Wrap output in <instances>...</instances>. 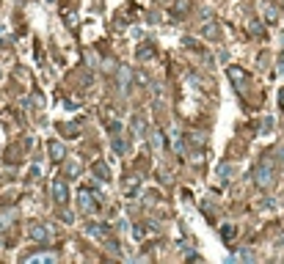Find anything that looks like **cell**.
Instances as JSON below:
<instances>
[{"label": "cell", "mask_w": 284, "mask_h": 264, "mask_svg": "<svg viewBox=\"0 0 284 264\" xmlns=\"http://www.w3.org/2000/svg\"><path fill=\"white\" fill-rule=\"evenodd\" d=\"M86 237H91V239H100V242H102L105 237H108V229H105L102 223H86Z\"/></svg>", "instance_id": "cell-7"}, {"label": "cell", "mask_w": 284, "mask_h": 264, "mask_svg": "<svg viewBox=\"0 0 284 264\" xmlns=\"http://www.w3.org/2000/svg\"><path fill=\"white\" fill-rule=\"evenodd\" d=\"M168 138H171V149L177 154H182V149H185V143H182V135L180 129H168Z\"/></svg>", "instance_id": "cell-13"}, {"label": "cell", "mask_w": 284, "mask_h": 264, "mask_svg": "<svg viewBox=\"0 0 284 264\" xmlns=\"http://www.w3.org/2000/svg\"><path fill=\"white\" fill-rule=\"evenodd\" d=\"M130 127H133V132H135V135H141V138L149 135V132H147V121L141 119V116H135V119L130 121Z\"/></svg>", "instance_id": "cell-15"}, {"label": "cell", "mask_w": 284, "mask_h": 264, "mask_svg": "<svg viewBox=\"0 0 284 264\" xmlns=\"http://www.w3.org/2000/svg\"><path fill=\"white\" fill-rule=\"evenodd\" d=\"M279 105H282V108H284V88H282V91H279Z\"/></svg>", "instance_id": "cell-26"}, {"label": "cell", "mask_w": 284, "mask_h": 264, "mask_svg": "<svg viewBox=\"0 0 284 264\" xmlns=\"http://www.w3.org/2000/svg\"><path fill=\"white\" fill-rule=\"evenodd\" d=\"M78 206H80V212H83V215H94L100 204L94 201L91 190H80V193H78Z\"/></svg>", "instance_id": "cell-5"}, {"label": "cell", "mask_w": 284, "mask_h": 264, "mask_svg": "<svg viewBox=\"0 0 284 264\" xmlns=\"http://www.w3.org/2000/svg\"><path fill=\"white\" fill-rule=\"evenodd\" d=\"M149 58H155V44L147 42L144 47H138V61H149Z\"/></svg>", "instance_id": "cell-16"}, {"label": "cell", "mask_w": 284, "mask_h": 264, "mask_svg": "<svg viewBox=\"0 0 284 264\" xmlns=\"http://www.w3.org/2000/svg\"><path fill=\"white\" fill-rule=\"evenodd\" d=\"M61 129H64V135H72V138H75V135H80V132H78V124H61Z\"/></svg>", "instance_id": "cell-19"}, {"label": "cell", "mask_w": 284, "mask_h": 264, "mask_svg": "<svg viewBox=\"0 0 284 264\" xmlns=\"http://www.w3.org/2000/svg\"><path fill=\"white\" fill-rule=\"evenodd\" d=\"M149 143H152L155 152H163L166 140H163V135H160V129H152V132H149Z\"/></svg>", "instance_id": "cell-14"}, {"label": "cell", "mask_w": 284, "mask_h": 264, "mask_svg": "<svg viewBox=\"0 0 284 264\" xmlns=\"http://www.w3.org/2000/svg\"><path fill=\"white\" fill-rule=\"evenodd\" d=\"M201 31H204L207 39H218V22L210 17V14H207V22H204V28H201Z\"/></svg>", "instance_id": "cell-12"}, {"label": "cell", "mask_w": 284, "mask_h": 264, "mask_svg": "<svg viewBox=\"0 0 284 264\" xmlns=\"http://www.w3.org/2000/svg\"><path fill=\"white\" fill-rule=\"evenodd\" d=\"M232 259H246V262H254V253H251V250H237Z\"/></svg>", "instance_id": "cell-22"}, {"label": "cell", "mask_w": 284, "mask_h": 264, "mask_svg": "<svg viewBox=\"0 0 284 264\" xmlns=\"http://www.w3.org/2000/svg\"><path fill=\"white\" fill-rule=\"evenodd\" d=\"M94 173H97V179L108 182V179H111V168H108V162H105V160H97L94 162Z\"/></svg>", "instance_id": "cell-11"}, {"label": "cell", "mask_w": 284, "mask_h": 264, "mask_svg": "<svg viewBox=\"0 0 284 264\" xmlns=\"http://www.w3.org/2000/svg\"><path fill=\"white\" fill-rule=\"evenodd\" d=\"M58 259V253L55 250H44V253H31L25 256V264H39V262H55Z\"/></svg>", "instance_id": "cell-8"}, {"label": "cell", "mask_w": 284, "mask_h": 264, "mask_svg": "<svg viewBox=\"0 0 284 264\" xmlns=\"http://www.w3.org/2000/svg\"><path fill=\"white\" fill-rule=\"evenodd\" d=\"M254 185H257L259 190H267L273 185V157H270V152L254 165Z\"/></svg>", "instance_id": "cell-1"}, {"label": "cell", "mask_w": 284, "mask_h": 264, "mask_svg": "<svg viewBox=\"0 0 284 264\" xmlns=\"http://www.w3.org/2000/svg\"><path fill=\"white\" fill-rule=\"evenodd\" d=\"M47 154H50L52 162H64L67 149H64V143H61V140H50V143H47Z\"/></svg>", "instance_id": "cell-6"}, {"label": "cell", "mask_w": 284, "mask_h": 264, "mask_svg": "<svg viewBox=\"0 0 284 264\" xmlns=\"http://www.w3.org/2000/svg\"><path fill=\"white\" fill-rule=\"evenodd\" d=\"M279 69L284 72V50H282V55H279Z\"/></svg>", "instance_id": "cell-25"}, {"label": "cell", "mask_w": 284, "mask_h": 264, "mask_svg": "<svg viewBox=\"0 0 284 264\" xmlns=\"http://www.w3.org/2000/svg\"><path fill=\"white\" fill-rule=\"evenodd\" d=\"M130 80H133L130 66H119V91H121V94H127V91H130Z\"/></svg>", "instance_id": "cell-9"}, {"label": "cell", "mask_w": 284, "mask_h": 264, "mask_svg": "<svg viewBox=\"0 0 284 264\" xmlns=\"http://www.w3.org/2000/svg\"><path fill=\"white\" fill-rule=\"evenodd\" d=\"M273 129V119H262V132H270Z\"/></svg>", "instance_id": "cell-23"}, {"label": "cell", "mask_w": 284, "mask_h": 264, "mask_svg": "<svg viewBox=\"0 0 284 264\" xmlns=\"http://www.w3.org/2000/svg\"><path fill=\"white\" fill-rule=\"evenodd\" d=\"M50 190H52V201H55L58 206H67V204H69V187H67V179H52Z\"/></svg>", "instance_id": "cell-3"}, {"label": "cell", "mask_w": 284, "mask_h": 264, "mask_svg": "<svg viewBox=\"0 0 284 264\" xmlns=\"http://www.w3.org/2000/svg\"><path fill=\"white\" fill-rule=\"evenodd\" d=\"M78 173H80V162H78V160L67 162V176H72V179H75V176H78Z\"/></svg>", "instance_id": "cell-18"}, {"label": "cell", "mask_w": 284, "mask_h": 264, "mask_svg": "<svg viewBox=\"0 0 284 264\" xmlns=\"http://www.w3.org/2000/svg\"><path fill=\"white\" fill-rule=\"evenodd\" d=\"M135 83H141V85H147V83H149V77H147V75H144V72H138V75H135Z\"/></svg>", "instance_id": "cell-24"}, {"label": "cell", "mask_w": 284, "mask_h": 264, "mask_svg": "<svg viewBox=\"0 0 284 264\" xmlns=\"http://www.w3.org/2000/svg\"><path fill=\"white\" fill-rule=\"evenodd\" d=\"M282 171H284V165H282Z\"/></svg>", "instance_id": "cell-27"}, {"label": "cell", "mask_w": 284, "mask_h": 264, "mask_svg": "<svg viewBox=\"0 0 284 264\" xmlns=\"http://www.w3.org/2000/svg\"><path fill=\"white\" fill-rule=\"evenodd\" d=\"M28 237L33 239V242H50L52 239V229L50 226H47V223H31V226H28Z\"/></svg>", "instance_id": "cell-2"}, {"label": "cell", "mask_w": 284, "mask_h": 264, "mask_svg": "<svg viewBox=\"0 0 284 264\" xmlns=\"http://www.w3.org/2000/svg\"><path fill=\"white\" fill-rule=\"evenodd\" d=\"M218 173H221V179H232V173H234V168L232 165H226V162H221V168H218Z\"/></svg>", "instance_id": "cell-17"}, {"label": "cell", "mask_w": 284, "mask_h": 264, "mask_svg": "<svg viewBox=\"0 0 284 264\" xmlns=\"http://www.w3.org/2000/svg\"><path fill=\"white\" fill-rule=\"evenodd\" d=\"M204 140H207V138L201 135V132H190V143H193V146H204Z\"/></svg>", "instance_id": "cell-20"}, {"label": "cell", "mask_w": 284, "mask_h": 264, "mask_svg": "<svg viewBox=\"0 0 284 264\" xmlns=\"http://www.w3.org/2000/svg\"><path fill=\"white\" fill-rule=\"evenodd\" d=\"M234 234H237L234 226H224V229H221V237H224V239H234Z\"/></svg>", "instance_id": "cell-21"}, {"label": "cell", "mask_w": 284, "mask_h": 264, "mask_svg": "<svg viewBox=\"0 0 284 264\" xmlns=\"http://www.w3.org/2000/svg\"><path fill=\"white\" fill-rule=\"evenodd\" d=\"M279 17H282L279 3H267V6H265V22H267V25H273V22H279Z\"/></svg>", "instance_id": "cell-10"}, {"label": "cell", "mask_w": 284, "mask_h": 264, "mask_svg": "<svg viewBox=\"0 0 284 264\" xmlns=\"http://www.w3.org/2000/svg\"><path fill=\"white\" fill-rule=\"evenodd\" d=\"M226 77L234 83V88H237L240 94L246 91V85H249V72H246L243 66H229L226 69Z\"/></svg>", "instance_id": "cell-4"}]
</instances>
